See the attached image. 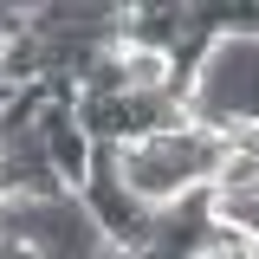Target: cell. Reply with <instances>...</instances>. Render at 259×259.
Instances as JSON below:
<instances>
[{
	"label": "cell",
	"instance_id": "cell-1",
	"mask_svg": "<svg viewBox=\"0 0 259 259\" xmlns=\"http://www.w3.org/2000/svg\"><path fill=\"white\" fill-rule=\"evenodd\" d=\"M0 201H7V194H0Z\"/></svg>",
	"mask_w": 259,
	"mask_h": 259
}]
</instances>
